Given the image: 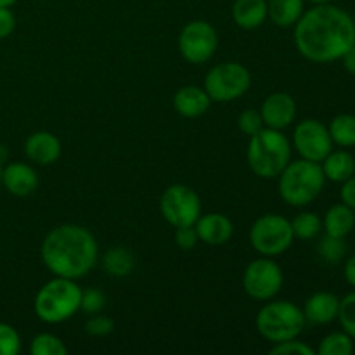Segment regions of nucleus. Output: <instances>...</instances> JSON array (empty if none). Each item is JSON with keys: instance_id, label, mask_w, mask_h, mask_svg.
<instances>
[{"instance_id": "1", "label": "nucleus", "mask_w": 355, "mask_h": 355, "mask_svg": "<svg viewBox=\"0 0 355 355\" xmlns=\"http://www.w3.org/2000/svg\"><path fill=\"white\" fill-rule=\"evenodd\" d=\"M295 45L312 62H333L355 44L354 17L333 3H315L295 24Z\"/></svg>"}, {"instance_id": "2", "label": "nucleus", "mask_w": 355, "mask_h": 355, "mask_svg": "<svg viewBox=\"0 0 355 355\" xmlns=\"http://www.w3.org/2000/svg\"><path fill=\"white\" fill-rule=\"evenodd\" d=\"M45 267L54 276L80 279L94 269L99 255L97 241L89 229L62 224L47 232L40 248Z\"/></svg>"}, {"instance_id": "3", "label": "nucleus", "mask_w": 355, "mask_h": 355, "mask_svg": "<svg viewBox=\"0 0 355 355\" xmlns=\"http://www.w3.org/2000/svg\"><path fill=\"white\" fill-rule=\"evenodd\" d=\"M277 179H279L277 189L281 200L297 208L307 207L318 200L326 184L321 163L309 162L304 158L288 163Z\"/></svg>"}, {"instance_id": "4", "label": "nucleus", "mask_w": 355, "mask_h": 355, "mask_svg": "<svg viewBox=\"0 0 355 355\" xmlns=\"http://www.w3.org/2000/svg\"><path fill=\"white\" fill-rule=\"evenodd\" d=\"M246 159L257 177L276 179L291 162V142L281 130L263 127L250 137Z\"/></svg>"}, {"instance_id": "5", "label": "nucleus", "mask_w": 355, "mask_h": 355, "mask_svg": "<svg viewBox=\"0 0 355 355\" xmlns=\"http://www.w3.org/2000/svg\"><path fill=\"white\" fill-rule=\"evenodd\" d=\"M82 288L75 279L54 276L38 290L33 309L37 318L47 324H59L71 319L80 311Z\"/></svg>"}, {"instance_id": "6", "label": "nucleus", "mask_w": 355, "mask_h": 355, "mask_svg": "<svg viewBox=\"0 0 355 355\" xmlns=\"http://www.w3.org/2000/svg\"><path fill=\"white\" fill-rule=\"evenodd\" d=\"M304 309L288 300H274L263 305L257 314L255 324L260 335L270 343L298 338L305 328Z\"/></svg>"}, {"instance_id": "7", "label": "nucleus", "mask_w": 355, "mask_h": 355, "mask_svg": "<svg viewBox=\"0 0 355 355\" xmlns=\"http://www.w3.org/2000/svg\"><path fill=\"white\" fill-rule=\"evenodd\" d=\"M293 229L286 217L277 214L262 215L250 229V243L262 257H277L293 243Z\"/></svg>"}, {"instance_id": "8", "label": "nucleus", "mask_w": 355, "mask_h": 355, "mask_svg": "<svg viewBox=\"0 0 355 355\" xmlns=\"http://www.w3.org/2000/svg\"><path fill=\"white\" fill-rule=\"evenodd\" d=\"M252 85V75L241 62L227 61L214 66L205 78L207 94L211 101L217 103H229L239 99L248 92Z\"/></svg>"}, {"instance_id": "9", "label": "nucleus", "mask_w": 355, "mask_h": 355, "mask_svg": "<svg viewBox=\"0 0 355 355\" xmlns=\"http://www.w3.org/2000/svg\"><path fill=\"white\" fill-rule=\"evenodd\" d=\"M159 211L173 227L194 225L201 215V200L193 187L173 184L162 194Z\"/></svg>"}, {"instance_id": "10", "label": "nucleus", "mask_w": 355, "mask_h": 355, "mask_svg": "<svg viewBox=\"0 0 355 355\" xmlns=\"http://www.w3.org/2000/svg\"><path fill=\"white\" fill-rule=\"evenodd\" d=\"M283 270L270 257L257 259L246 266L243 272V288L246 295L257 302L272 300L283 288Z\"/></svg>"}, {"instance_id": "11", "label": "nucleus", "mask_w": 355, "mask_h": 355, "mask_svg": "<svg viewBox=\"0 0 355 355\" xmlns=\"http://www.w3.org/2000/svg\"><path fill=\"white\" fill-rule=\"evenodd\" d=\"M218 47L217 30L207 21H191L179 35V51L191 64H205Z\"/></svg>"}, {"instance_id": "12", "label": "nucleus", "mask_w": 355, "mask_h": 355, "mask_svg": "<svg viewBox=\"0 0 355 355\" xmlns=\"http://www.w3.org/2000/svg\"><path fill=\"white\" fill-rule=\"evenodd\" d=\"M293 148L300 158L321 163L333 151V141L328 127L314 118L302 120L295 127Z\"/></svg>"}, {"instance_id": "13", "label": "nucleus", "mask_w": 355, "mask_h": 355, "mask_svg": "<svg viewBox=\"0 0 355 355\" xmlns=\"http://www.w3.org/2000/svg\"><path fill=\"white\" fill-rule=\"evenodd\" d=\"M263 125L276 130L290 127L297 116V103L288 92H272L260 106Z\"/></svg>"}, {"instance_id": "14", "label": "nucleus", "mask_w": 355, "mask_h": 355, "mask_svg": "<svg viewBox=\"0 0 355 355\" xmlns=\"http://www.w3.org/2000/svg\"><path fill=\"white\" fill-rule=\"evenodd\" d=\"M2 186L12 196H30L38 187V175L28 163L14 162L2 168Z\"/></svg>"}, {"instance_id": "15", "label": "nucleus", "mask_w": 355, "mask_h": 355, "mask_svg": "<svg viewBox=\"0 0 355 355\" xmlns=\"http://www.w3.org/2000/svg\"><path fill=\"white\" fill-rule=\"evenodd\" d=\"M24 155L40 166L52 165L61 156V141L51 132H33L24 141Z\"/></svg>"}, {"instance_id": "16", "label": "nucleus", "mask_w": 355, "mask_h": 355, "mask_svg": "<svg viewBox=\"0 0 355 355\" xmlns=\"http://www.w3.org/2000/svg\"><path fill=\"white\" fill-rule=\"evenodd\" d=\"M200 241L208 246H222L232 238L234 225L229 220V217L222 214H201L200 218L194 224Z\"/></svg>"}, {"instance_id": "17", "label": "nucleus", "mask_w": 355, "mask_h": 355, "mask_svg": "<svg viewBox=\"0 0 355 355\" xmlns=\"http://www.w3.org/2000/svg\"><path fill=\"white\" fill-rule=\"evenodd\" d=\"M340 298L329 291H318L311 295L304 305L305 319L312 324H329L338 318Z\"/></svg>"}, {"instance_id": "18", "label": "nucleus", "mask_w": 355, "mask_h": 355, "mask_svg": "<svg viewBox=\"0 0 355 355\" xmlns=\"http://www.w3.org/2000/svg\"><path fill=\"white\" fill-rule=\"evenodd\" d=\"M211 99L207 90L196 85L182 87L173 96V107L184 118H198L210 110Z\"/></svg>"}, {"instance_id": "19", "label": "nucleus", "mask_w": 355, "mask_h": 355, "mask_svg": "<svg viewBox=\"0 0 355 355\" xmlns=\"http://www.w3.org/2000/svg\"><path fill=\"white\" fill-rule=\"evenodd\" d=\"M232 19L243 30H257L267 19V0H236Z\"/></svg>"}, {"instance_id": "20", "label": "nucleus", "mask_w": 355, "mask_h": 355, "mask_svg": "<svg viewBox=\"0 0 355 355\" xmlns=\"http://www.w3.org/2000/svg\"><path fill=\"white\" fill-rule=\"evenodd\" d=\"M355 227V210L347 207L345 203H336L328 208L322 218V229L326 234L336 238H347Z\"/></svg>"}, {"instance_id": "21", "label": "nucleus", "mask_w": 355, "mask_h": 355, "mask_svg": "<svg viewBox=\"0 0 355 355\" xmlns=\"http://www.w3.org/2000/svg\"><path fill=\"white\" fill-rule=\"evenodd\" d=\"M321 168L324 172L326 180L342 184L355 173V158L345 149L331 151L321 162Z\"/></svg>"}, {"instance_id": "22", "label": "nucleus", "mask_w": 355, "mask_h": 355, "mask_svg": "<svg viewBox=\"0 0 355 355\" xmlns=\"http://www.w3.org/2000/svg\"><path fill=\"white\" fill-rule=\"evenodd\" d=\"M304 14V0H267V17L276 26L291 28Z\"/></svg>"}, {"instance_id": "23", "label": "nucleus", "mask_w": 355, "mask_h": 355, "mask_svg": "<svg viewBox=\"0 0 355 355\" xmlns=\"http://www.w3.org/2000/svg\"><path fill=\"white\" fill-rule=\"evenodd\" d=\"M135 267V255L125 246H114L103 255V269L113 277H127Z\"/></svg>"}, {"instance_id": "24", "label": "nucleus", "mask_w": 355, "mask_h": 355, "mask_svg": "<svg viewBox=\"0 0 355 355\" xmlns=\"http://www.w3.org/2000/svg\"><path fill=\"white\" fill-rule=\"evenodd\" d=\"M333 144L340 148H354L355 146V116L342 113L331 120L328 127Z\"/></svg>"}, {"instance_id": "25", "label": "nucleus", "mask_w": 355, "mask_h": 355, "mask_svg": "<svg viewBox=\"0 0 355 355\" xmlns=\"http://www.w3.org/2000/svg\"><path fill=\"white\" fill-rule=\"evenodd\" d=\"M291 222V229H293V236L298 239H314L321 234L322 231V218L314 211H302V214L295 215Z\"/></svg>"}, {"instance_id": "26", "label": "nucleus", "mask_w": 355, "mask_h": 355, "mask_svg": "<svg viewBox=\"0 0 355 355\" xmlns=\"http://www.w3.org/2000/svg\"><path fill=\"white\" fill-rule=\"evenodd\" d=\"M354 352V338L345 331H333L319 343V355H350Z\"/></svg>"}, {"instance_id": "27", "label": "nucleus", "mask_w": 355, "mask_h": 355, "mask_svg": "<svg viewBox=\"0 0 355 355\" xmlns=\"http://www.w3.org/2000/svg\"><path fill=\"white\" fill-rule=\"evenodd\" d=\"M31 355H66L68 349L59 336L52 333H40L30 343Z\"/></svg>"}, {"instance_id": "28", "label": "nucleus", "mask_w": 355, "mask_h": 355, "mask_svg": "<svg viewBox=\"0 0 355 355\" xmlns=\"http://www.w3.org/2000/svg\"><path fill=\"white\" fill-rule=\"evenodd\" d=\"M318 252L321 259L328 263H338L347 255L345 238H336V236L326 234L319 241Z\"/></svg>"}, {"instance_id": "29", "label": "nucleus", "mask_w": 355, "mask_h": 355, "mask_svg": "<svg viewBox=\"0 0 355 355\" xmlns=\"http://www.w3.org/2000/svg\"><path fill=\"white\" fill-rule=\"evenodd\" d=\"M342 324L343 331L355 340V291L349 293L347 297L340 298V309L338 318H336Z\"/></svg>"}, {"instance_id": "30", "label": "nucleus", "mask_w": 355, "mask_h": 355, "mask_svg": "<svg viewBox=\"0 0 355 355\" xmlns=\"http://www.w3.org/2000/svg\"><path fill=\"white\" fill-rule=\"evenodd\" d=\"M21 350V336L16 328L0 322V355H17Z\"/></svg>"}, {"instance_id": "31", "label": "nucleus", "mask_w": 355, "mask_h": 355, "mask_svg": "<svg viewBox=\"0 0 355 355\" xmlns=\"http://www.w3.org/2000/svg\"><path fill=\"white\" fill-rule=\"evenodd\" d=\"M106 307V295L97 288H89V290H82V302H80V309L85 314L94 315L101 314Z\"/></svg>"}, {"instance_id": "32", "label": "nucleus", "mask_w": 355, "mask_h": 355, "mask_svg": "<svg viewBox=\"0 0 355 355\" xmlns=\"http://www.w3.org/2000/svg\"><path fill=\"white\" fill-rule=\"evenodd\" d=\"M272 355H314L315 350L305 342H300L298 338L286 340V342L272 343L270 349Z\"/></svg>"}, {"instance_id": "33", "label": "nucleus", "mask_w": 355, "mask_h": 355, "mask_svg": "<svg viewBox=\"0 0 355 355\" xmlns=\"http://www.w3.org/2000/svg\"><path fill=\"white\" fill-rule=\"evenodd\" d=\"M238 127L239 130L243 132L245 135L252 137V135L259 134L266 125H263L262 114L260 111L257 110H245L241 114L238 116Z\"/></svg>"}, {"instance_id": "34", "label": "nucleus", "mask_w": 355, "mask_h": 355, "mask_svg": "<svg viewBox=\"0 0 355 355\" xmlns=\"http://www.w3.org/2000/svg\"><path fill=\"white\" fill-rule=\"evenodd\" d=\"M113 329H114L113 319L101 314L90 315V319L85 324L87 335L90 336H106L110 335V333H113Z\"/></svg>"}, {"instance_id": "35", "label": "nucleus", "mask_w": 355, "mask_h": 355, "mask_svg": "<svg viewBox=\"0 0 355 355\" xmlns=\"http://www.w3.org/2000/svg\"><path fill=\"white\" fill-rule=\"evenodd\" d=\"M200 238L194 225H184V227H175V243L180 250H193L198 245Z\"/></svg>"}, {"instance_id": "36", "label": "nucleus", "mask_w": 355, "mask_h": 355, "mask_svg": "<svg viewBox=\"0 0 355 355\" xmlns=\"http://www.w3.org/2000/svg\"><path fill=\"white\" fill-rule=\"evenodd\" d=\"M16 30V16L10 7H0V40L12 35Z\"/></svg>"}, {"instance_id": "37", "label": "nucleus", "mask_w": 355, "mask_h": 355, "mask_svg": "<svg viewBox=\"0 0 355 355\" xmlns=\"http://www.w3.org/2000/svg\"><path fill=\"white\" fill-rule=\"evenodd\" d=\"M340 198H342V203H345L347 207L355 210V173L350 179H347L345 182H342Z\"/></svg>"}, {"instance_id": "38", "label": "nucleus", "mask_w": 355, "mask_h": 355, "mask_svg": "<svg viewBox=\"0 0 355 355\" xmlns=\"http://www.w3.org/2000/svg\"><path fill=\"white\" fill-rule=\"evenodd\" d=\"M342 61H343V68H345L350 75L355 76V44L342 55Z\"/></svg>"}, {"instance_id": "39", "label": "nucleus", "mask_w": 355, "mask_h": 355, "mask_svg": "<svg viewBox=\"0 0 355 355\" xmlns=\"http://www.w3.org/2000/svg\"><path fill=\"white\" fill-rule=\"evenodd\" d=\"M343 274H345L347 283H349L352 288H355V253L352 257H350L349 260H347L345 270H343Z\"/></svg>"}, {"instance_id": "40", "label": "nucleus", "mask_w": 355, "mask_h": 355, "mask_svg": "<svg viewBox=\"0 0 355 355\" xmlns=\"http://www.w3.org/2000/svg\"><path fill=\"white\" fill-rule=\"evenodd\" d=\"M16 3V0H0V7H10Z\"/></svg>"}, {"instance_id": "41", "label": "nucleus", "mask_w": 355, "mask_h": 355, "mask_svg": "<svg viewBox=\"0 0 355 355\" xmlns=\"http://www.w3.org/2000/svg\"><path fill=\"white\" fill-rule=\"evenodd\" d=\"M309 2H312L315 6V3H331L333 0H309Z\"/></svg>"}, {"instance_id": "42", "label": "nucleus", "mask_w": 355, "mask_h": 355, "mask_svg": "<svg viewBox=\"0 0 355 355\" xmlns=\"http://www.w3.org/2000/svg\"><path fill=\"white\" fill-rule=\"evenodd\" d=\"M0 186H2V163H0Z\"/></svg>"}, {"instance_id": "43", "label": "nucleus", "mask_w": 355, "mask_h": 355, "mask_svg": "<svg viewBox=\"0 0 355 355\" xmlns=\"http://www.w3.org/2000/svg\"><path fill=\"white\" fill-rule=\"evenodd\" d=\"M354 23H355V16H354Z\"/></svg>"}]
</instances>
